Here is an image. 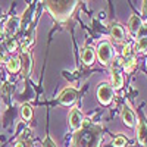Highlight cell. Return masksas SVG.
Returning <instances> with one entry per match:
<instances>
[{"label": "cell", "mask_w": 147, "mask_h": 147, "mask_svg": "<svg viewBox=\"0 0 147 147\" xmlns=\"http://www.w3.org/2000/svg\"><path fill=\"white\" fill-rule=\"evenodd\" d=\"M102 136L103 132H102L100 125L82 122V127L74 136V146L75 147H100Z\"/></svg>", "instance_id": "6da1fadb"}, {"label": "cell", "mask_w": 147, "mask_h": 147, "mask_svg": "<svg viewBox=\"0 0 147 147\" xmlns=\"http://www.w3.org/2000/svg\"><path fill=\"white\" fill-rule=\"evenodd\" d=\"M46 7L57 21H65L72 15L77 2H46Z\"/></svg>", "instance_id": "7a4b0ae2"}, {"label": "cell", "mask_w": 147, "mask_h": 147, "mask_svg": "<svg viewBox=\"0 0 147 147\" xmlns=\"http://www.w3.org/2000/svg\"><path fill=\"white\" fill-rule=\"evenodd\" d=\"M97 57H99L100 63L107 65L113 57V50H112V44L109 41H102L97 47Z\"/></svg>", "instance_id": "3957f363"}, {"label": "cell", "mask_w": 147, "mask_h": 147, "mask_svg": "<svg viewBox=\"0 0 147 147\" xmlns=\"http://www.w3.org/2000/svg\"><path fill=\"white\" fill-rule=\"evenodd\" d=\"M97 99L99 102L105 106H107L113 99V88L112 85H109L107 82H102L97 88Z\"/></svg>", "instance_id": "277c9868"}, {"label": "cell", "mask_w": 147, "mask_h": 147, "mask_svg": "<svg viewBox=\"0 0 147 147\" xmlns=\"http://www.w3.org/2000/svg\"><path fill=\"white\" fill-rule=\"evenodd\" d=\"M115 62L116 63H113L112 71H110V78H112V88L113 90H119V88H122V85H124V77H122V74L119 71L121 59H116Z\"/></svg>", "instance_id": "5b68a950"}, {"label": "cell", "mask_w": 147, "mask_h": 147, "mask_svg": "<svg viewBox=\"0 0 147 147\" xmlns=\"http://www.w3.org/2000/svg\"><path fill=\"white\" fill-rule=\"evenodd\" d=\"M77 97H78V91L75 88H65L62 93L59 94V102L60 105H63V106H71L74 102L77 100Z\"/></svg>", "instance_id": "8992f818"}, {"label": "cell", "mask_w": 147, "mask_h": 147, "mask_svg": "<svg viewBox=\"0 0 147 147\" xmlns=\"http://www.w3.org/2000/svg\"><path fill=\"white\" fill-rule=\"evenodd\" d=\"M68 122H69V127L72 131H78L81 127H82V115L78 109H72L69 112V116H68Z\"/></svg>", "instance_id": "52a82bcc"}, {"label": "cell", "mask_w": 147, "mask_h": 147, "mask_svg": "<svg viewBox=\"0 0 147 147\" xmlns=\"http://www.w3.org/2000/svg\"><path fill=\"white\" fill-rule=\"evenodd\" d=\"M19 25H21V19L18 16H10L6 22V25H5V34H7L9 37H13L18 30H19Z\"/></svg>", "instance_id": "ba28073f"}, {"label": "cell", "mask_w": 147, "mask_h": 147, "mask_svg": "<svg viewBox=\"0 0 147 147\" xmlns=\"http://www.w3.org/2000/svg\"><path fill=\"white\" fill-rule=\"evenodd\" d=\"M21 71H22V75L24 77H28L30 72L32 69V57L28 52H24L21 56Z\"/></svg>", "instance_id": "9c48e42d"}, {"label": "cell", "mask_w": 147, "mask_h": 147, "mask_svg": "<svg viewBox=\"0 0 147 147\" xmlns=\"http://www.w3.org/2000/svg\"><path fill=\"white\" fill-rule=\"evenodd\" d=\"M122 121H124V124L129 128L136 127V115H134V112L128 106H125L122 109Z\"/></svg>", "instance_id": "30bf717a"}, {"label": "cell", "mask_w": 147, "mask_h": 147, "mask_svg": "<svg viewBox=\"0 0 147 147\" xmlns=\"http://www.w3.org/2000/svg\"><path fill=\"white\" fill-rule=\"evenodd\" d=\"M137 141L141 146H147V124L144 121H140L137 127Z\"/></svg>", "instance_id": "8fae6325"}, {"label": "cell", "mask_w": 147, "mask_h": 147, "mask_svg": "<svg viewBox=\"0 0 147 147\" xmlns=\"http://www.w3.org/2000/svg\"><path fill=\"white\" fill-rule=\"evenodd\" d=\"M141 25H143V21H141V18L137 16V15H132V16L129 18V21H128V30H129V32H131L132 35H137V32H138V30L141 28Z\"/></svg>", "instance_id": "7c38bea8"}, {"label": "cell", "mask_w": 147, "mask_h": 147, "mask_svg": "<svg viewBox=\"0 0 147 147\" xmlns=\"http://www.w3.org/2000/svg\"><path fill=\"white\" fill-rule=\"evenodd\" d=\"M81 59L85 65H93L94 63V59H96V53H94V49L93 47H84L82 52H81Z\"/></svg>", "instance_id": "4fadbf2b"}, {"label": "cell", "mask_w": 147, "mask_h": 147, "mask_svg": "<svg viewBox=\"0 0 147 147\" xmlns=\"http://www.w3.org/2000/svg\"><path fill=\"white\" fill-rule=\"evenodd\" d=\"M110 35H112V38H115L116 41H122L125 38V31L122 28V25L115 24V25L110 28Z\"/></svg>", "instance_id": "5bb4252c"}, {"label": "cell", "mask_w": 147, "mask_h": 147, "mask_svg": "<svg viewBox=\"0 0 147 147\" xmlns=\"http://www.w3.org/2000/svg\"><path fill=\"white\" fill-rule=\"evenodd\" d=\"M136 52L138 55H144L147 53V37H140L137 38V43H136Z\"/></svg>", "instance_id": "9a60e30c"}, {"label": "cell", "mask_w": 147, "mask_h": 147, "mask_svg": "<svg viewBox=\"0 0 147 147\" xmlns=\"http://www.w3.org/2000/svg\"><path fill=\"white\" fill-rule=\"evenodd\" d=\"M32 43H34V32H32V30H30L25 35V38H24V41H22V50L28 52V47L32 46Z\"/></svg>", "instance_id": "2e32d148"}, {"label": "cell", "mask_w": 147, "mask_h": 147, "mask_svg": "<svg viewBox=\"0 0 147 147\" xmlns=\"http://www.w3.org/2000/svg\"><path fill=\"white\" fill-rule=\"evenodd\" d=\"M7 69L10 71V72H18L19 69H21V60L18 59V57H12V59H9L7 60Z\"/></svg>", "instance_id": "e0dca14e"}, {"label": "cell", "mask_w": 147, "mask_h": 147, "mask_svg": "<svg viewBox=\"0 0 147 147\" xmlns=\"http://www.w3.org/2000/svg\"><path fill=\"white\" fill-rule=\"evenodd\" d=\"M136 65H137V63H136V57H134V56H129V57L125 59V62H124V71H125L127 74H129V72L134 71Z\"/></svg>", "instance_id": "ac0fdd59"}, {"label": "cell", "mask_w": 147, "mask_h": 147, "mask_svg": "<svg viewBox=\"0 0 147 147\" xmlns=\"http://www.w3.org/2000/svg\"><path fill=\"white\" fill-rule=\"evenodd\" d=\"M21 115H22V118L25 121H30L32 118V107L30 105H24L21 107Z\"/></svg>", "instance_id": "d6986e66"}, {"label": "cell", "mask_w": 147, "mask_h": 147, "mask_svg": "<svg viewBox=\"0 0 147 147\" xmlns=\"http://www.w3.org/2000/svg\"><path fill=\"white\" fill-rule=\"evenodd\" d=\"M6 47H7L9 52H15V50H16L18 43H16V40L13 38V37H9V38L6 40Z\"/></svg>", "instance_id": "ffe728a7"}, {"label": "cell", "mask_w": 147, "mask_h": 147, "mask_svg": "<svg viewBox=\"0 0 147 147\" xmlns=\"http://www.w3.org/2000/svg\"><path fill=\"white\" fill-rule=\"evenodd\" d=\"M113 147H125V144H127V140H125V137H122V136H118L115 140H113Z\"/></svg>", "instance_id": "44dd1931"}, {"label": "cell", "mask_w": 147, "mask_h": 147, "mask_svg": "<svg viewBox=\"0 0 147 147\" xmlns=\"http://www.w3.org/2000/svg\"><path fill=\"white\" fill-rule=\"evenodd\" d=\"M140 37H147V24H143L141 28L138 30V32H137V38H140Z\"/></svg>", "instance_id": "7402d4cb"}, {"label": "cell", "mask_w": 147, "mask_h": 147, "mask_svg": "<svg viewBox=\"0 0 147 147\" xmlns=\"http://www.w3.org/2000/svg\"><path fill=\"white\" fill-rule=\"evenodd\" d=\"M43 146H44V147H57L50 137H46V138H44V144H43Z\"/></svg>", "instance_id": "603a6c76"}, {"label": "cell", "mask_w": 147, "mask_h": 147, "mask_svg": "<svg viewBox=\"0 0 147 147\" xmlns=\"http://www.w3.org/2000/svg\"><path fill=\"white\" fill-rule=\"evenodd\" d=\"M122 55H124V57H125V59H127V57H129V56H132V55H131V46H128V44H127V46L124 47V50H122Z\"/></svg>", "instance_id": "cb8c5ba5"}, {"label": "cell", "mask_w": 147, "mask_h": 147, "mask_svg": "<svg viewBox=\"0 0 147 147\" xmlns=\"http://www.w3.org/2000/svg\"><path fill=\"white\" fill-rule=\"evenodd\" d=\"M141 13H143L144 16H147V0H144L143 5H141Z\"/></svg>", "instance_id": "d4e9b609"}, {"label": "cell", "mask_w": 147, "mask_h": 147, "mask_svg": "<svg viewBox=\"0 0 147 147\" xmlns=\"http://www.w3.org/2000/svg\"><path fill=\"white\" fill-rule=\"evenodd\" d=\"M5 60H6V56H5V53L2 50V47H0V63H3Z\"/></svg>", "instance_id": "484cf974"}, {"label": "cell", "mask_w": 147, "mask_h": 147, "mask_svg": "<svg viewBox=\"0 0 147 147\" xmlns=\"http://www.w3.org/2000/svg\"><path fill=\"white\" fill-rule=\"evenodd\" d=\"M0 40H5V30L0 28Z\"/></svg>", "instance_id": "4316f807"}, {"label": "cell", "mask_w": 147, "mask_h": 147, "mask_svg": "<svg viewBox=\"0 0 147 147\" xmlns=\"http://www.w3.org/2000/svg\"><path fill=\"white\" fill-rule=\"evenodd\" d=\"M15 147H25V146H24V143H22V141H21V143H18V144H16V146H15Z\"/></svg>", "instance_id": "83f0119b"}]
</instances>
